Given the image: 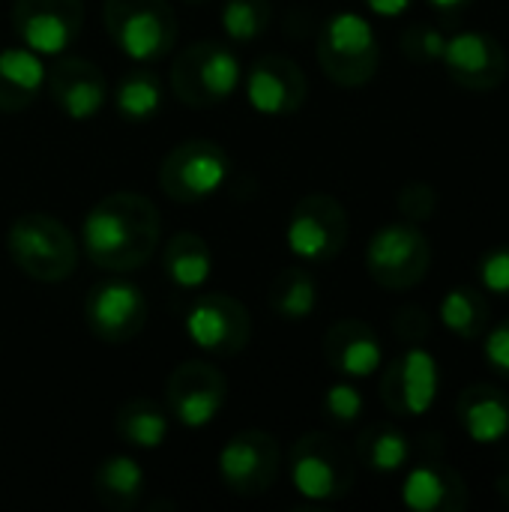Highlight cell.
I'll list each match as a JSON object with an SVG mask.
<instances>
[{
	"instance_id": "obj_20",
	"label": "cell",
	"mask_w": 509,
	"mask_h": 512,
	"mask_svg": "<svg viewBox=\"0 0 509 512\" xmlns=\"http://www.w3.org/2000/svg\"><path fill=\"white\" fill-rule=\"evenodd\" d=\"M324 360L345 378H369L381 366V339L360 318L336 321L324 336Z\"/></svg>"
},
{
	"instance_id": "obj_5",
	"label": "cell",
	"mask_w": 509,
	"mask_h": 512,
	"mask_svg": "<svg viewBox=\"0 0 509 512\" xmlns=\"http://www.w3.org/2000/svg\"><path fill=\"white\" fill-rule=\"evenodd\" d=\"M357 480V465L348 447L327 432H306L291 447V483L294 489L318 504L342 501Z\"/></svg>"
},
{
	"instance_id": "obj_21",
	"label": "cell",
	"mask_w": 509,
	"mask_h": 512,
	"mask_svg": "<svg viewBox=\"0 0 509 512\" xmlns=\"http://www.w3.org/2000/svg\"><path fill=\"white\" fill-rule=\"evenodd\" d=\"M456 417L465 435L483 447L509 438V396L495 384H471L462 390Z\"/></svg>"
},
{
	"instance_id": "obj_14",
	"label": "cell",
	"mask_w": 509,
	"mask_h": 512,
	"mask_svg": "<svg viewBox=\"0 0 509 512\" xmlns=\"http://www.w3.org/2000/svg\"><path fill=\"white\" fill-rule=\"evenodd\" d=\"M84 24V0H15L12 27L36 54L66 51Z\"/></svg>"
},
{
	"instance_id": "obj_12",
	"label": "cell",
	"mask_w": 509,
	"mask_h": 512,
	"mask_svg": "<svg viewBox=\"0 0 509 512\" xmlns=\"http://www.w3.org/2000/svg\"><path fill=\"white\" fill-rule=\"evenodd\" d=\"M228 399V381L225 375L204 363V360H186L180 363L168 381H165V402L171 417L186 429H204L216 420Z\"/></svg>"
},
{
	"instance_id": "obj_35",
	"label": "cell",
	"mask_w": 509,
	"mask_h": 512,
	"mask_svg": "<svg viewBox=\"0 0 509 512\" xmlns=\"http://www.w3.org/2000/svg\"><path fill=\"white\" fill-rule=\"evenodd\" d=\"M393 333L405 342V345H423L432 333V321L426 315V309L420 306H402L393 315Z\"/></svg>"
},
{
	"instance_id": "obj_1",
	"label": "cell",
	"mask_w": 509,
	"mask_h": 512,
	"mask_svg": "<svg viewBox=\"0 0 509 512\" xmlns=\"http://www.w3.org/2000/svg\"><path fill=\"white\" fill-rule=\"evenodd\" d=\"M87 258L111 273H129L150 261L162 237L156 204L138 192H111L93 204L81 228Z\"/></svg>"
},
{
	"instance_id": "obj_23",
	"label": "cell",
	"mask_w": 509,
	"mask_h": 512,
	"mask_svg": "<svg viewBox=\"0 0 509 512\" xmlns=\"http://www.w3.org/2000/svg\"><path fill=\"white\" fill-rule=\"evenodd\" d=\"M144 483L141 465L129 456H111L93 474V492L99 504L114 512L135 510L144 498Z\"/></svg>"
},
{
	"instance_id": "obj_17",
	"label": "cell",
	"mask_w": 509,
	"mask_h": 512,
	"mask_svg": "<svg viewBox=\"0 0 509 512\" xmlns=\"http://www.w3.org/2000/svg\"><path fill=\"white\" fill-rule=\"evenodd\" d=\"M246 96L255 111L270 117H285L303 108L309 96V78L285 54H267L258 57L246 78Z\"/></svg>"
},
{
	"instance_id": "obj_37",
	"label": "cell",
	"mask_w": 509,
	"mask_h": 512,
	"mask_svg": "<svg viewBox=\"0 0 509 512\" xmlns=\"http://www.w3.org/2000/svg\"><path fill=\"white\" fill-rule=\"evenodd\" d=\"M363 3H366L372 12L393 18V15H402L405 9H411V3H414V0H363Z\"/></svg>"
},
{
	"instance_id": "obj_36",
	"label": "cell",
	"mask_w": 509,
	"mask_h": 512,
	"mask_svg": "<svg viewBox=\"0 0 509 512\" xmlns=\"http://www.w3.org/2000/svg\"><path fill=\"white\" fill-rule=\"evenodd\" d=\"M486 345H483V354H486V363L509 381V318L498 321L495 327H489L486 333Z\"/></svg>"
},
{
	"instance_id": "obj_10",
	"label": "cell",
	"mask_w": 509,
	"mask_h": 512,
	"mask_svg": "<svg viewBox=\"0 0 509 512\" xmlns=\"http://www.w3.org/2000/svg\"><path fill=\"white\" fill-rule=\"evenodd\" d=\"M282 468V453L273 435L261 429H246L237 432L234 438L225 441L219 453V477L222 483L243 498H258L267 495Z\"/></svg>"
},
{
	"instance_id": "obj_39",
	"label": "cell",
	"mask_w": 509,
	"mask_h": 512,
	"mask_svg": "<svg viewBox=\"0 0 509 512\" xmlns=\"http://www.w3.org/2000/svg\"><path fill=\"white\" fill-rule=\"evenodd\" d=\"M495 489H498V495H501V501L509 507V471H504L501 477H498V483H495Z\"/></svg>"
},
{
	"instance_id": "obj_18",
	"label": "cell",
	"mask_w": 509,
	"mask_h": 512,
	"mask_svg": "<svg viewBox=\"0 0 509 512\" xmlns=\"http://www.w3.org/2000/svg\"><path fill=\"white\" fill-rule=\"evenodd\" d=\"M45 84L51 93V102L72 120H90L105 105V75L96 63L63 54L45 69Z\"/></svg>"
},
{
	"instance_id": "obj_32",
	"label": "cell",
	"mask_w": 509,
	"mask_h": 512,
	"mask_svg": "<svg viewBox=\"0 0 509 512\" xmlns=\"http://www.w3.org/2000/svg\"><path fill=\"white\" fill-rule=\"evenodd\" d=\"M396 204H399V213L405 216V222L420 225V222H426V219L435 213L438 195H435V189H432L429 183L414 180V183H405V186L399 189Z\"/></svg>"
},
{
	"instance_id": "obj_4",
	"label": "cell",
	"mask_w": 509,
	"mask_h": 512,
	"mask_svg": "<svg viewBox=\"0 0 509 512\" xmlns=\"http://www.w3.org/2000/svg\"><path fill=\"white\" fill-rule=\"evenodd\" d=\"M318 60L339 87H363L375 78L381 48L372 24L363 15L339 12L318 33Z\"/></svg>"
},
{
	"instance_id": "obj_26",
	"label": "cell",
	"mask_w": 509,
	"mask_h": 512,
	"mask_svg": "<svg viewBox=\"0 0 509 512\" xmlns=\"http://www.w3.org/2000/svg\"><path fill=\"white\" fill-rule=\"evenodd\" d=\"M411 459L408 435L393 423H372L357 438V462L375 474H396Z\"/></svg>"
},
{
	"instance_id": "obj_9",
	"label": "cell",
	"mask_w": 509,
	"mask_h": 512,
	"mask_svg": "<svg viewBox=\"0 0 509 512\" xmlns=\"http://www.w3.org/2000/svg\"><path fill=\"white\" fill-rule=\"evenodd\" d=\"M348 243V213L345 207L324 192L300 198L288 219V246L297 258L324 264L342 255Z\"/></svg>"
},
{
	"instance_id": "obj_7",
	"label": "cell",
	"mask_w": 509,
	"mask_h": 512,
	"mask_svg": "<svg viewBox=\"0 0 509 512\" xmlns=\"http://www.w3.org/2000/svg\"><path fill=\"white\" fill-rule=\"evenodd\" d=\"M432 267V243L414 222L378 228L366 246V270L387 291L417 288Z\"/></svg>"
},
{
	"instance_id": "obj_11",
	"label": "cell",
	"mask_w": 509,
	"mask_h": 512,
	"mask_svg": "<svg viewBox=\"0 0 509 512\" xmlns=\"http://www.w3.org/2000/svg\"><path fill=\"white\" fill-rule=\"evenodd\" d=\"M84 321L90 333L108 345L132 342L147 324V297L126 279H102L87 291Z\"/></svg>"
},
{
	"instance_id": "obj_25",
	"label": "cell",
	"mask_w": 509,
	"mask_h": 512,
	"mask_svg": "<svg viewBox=\"0 0 509 512\" xmlns=\"http://www.w3.org/2000/svg\"><path fill=\"white\" fill-rule=\"evenodd\" d=\"M114 432L129 447L156 450L168 438V414L153 399L135 396L126 405H120V411L114 417Z\"/></svg>"
},
{
	"instance_id": "obj_40",
	"label": "cell",
	"mask_w": 509,
	"mask_h": 512,
	"mask_svg": "<svg viewBox=\"0 0 509 512\" xmlns=\"http://www.w3.org/2000/svg\"><path fill=\"white\" fill-rule=\"evenodd\" d=\"M186 3H201V0H186Z\"/></svg>"
},
{
	"instance_id": "obj_34",
	"label": "cell",
	"mask_w": 509,
	"mask_h": 512,
	"mask_svg": "<svg viewBox=\"0 0 509 512\" xmlns=\"http://www.w3.org/2000/svg\"><path fill=\"white\" fill-rule=\"evenodd\" d=\"M480 282L489 294L509 300V246H495L483 255Z\"/></svg>"
},
{
	"instance_id": "obj_33",
	"label": "cell",
	"mask_w": 509,
	"mask_h": 512,
	"mask_svg": "<svg viewBox=\"0 0 509 512\" xmlns=\"http://www.w3.org/2000/svg\"><path fill=\"white\" fill-rule=\"evenodd\" d=\"M363 396H360V390L357 387H351V384H333L330 390H327V396H324V411H327V417L333 420V423H339V426H351V423H357L360 420V414H363Z\"/></svg>"
},
{
	"instance_id": "obj_6",
	"label": "cell",
	"mask_w": 509,
	"mask_h": 512,
	"mask_svg": "<svg viewBox=\"0 0 509 512\" xmlns=\"http://www.w3.org/2000/svg\"><path fill=\"white\" fill-rule=\"evenodd\" d=\"M240 84V63L222 42H195L171 63V90L189 108H213Z\"/></svg>"
},
{
	"instance_id": "obj_24",
	"label": "cell",
	"mask_w": 509,
	"mask_h": 512,
	"mask_svg": "<svg viewBox=\"0 0 509 512\" xmlns=\"http://www.w3.org/2000/svg\"><path fill=\"white\" fill-rule=\"evenodd\" d=\"M162 267L177 288H198L210 279L213 255L204 237L192 231L174 234L162 249Z\"/></svg>"
},
{
	"instance_id": "obj_2",
	"label": "cell",
	"mask_w": 509,
	"mask_h": 512,
	"mask_svg": "<svg viewBox=\"0 0 509 512\" xmlns=\"http://www.w3.org/2000/svg\"><path fill=\"white\" fill-rule=\"evenodd\" d=\"M6 252L24 276L45 285L69 279L78 264L75 237L48 213L18 216L6 231Z\"/></svg>"
},
{
	"instance_id": "obj_28",
	"label": "cell",
	"mask_w": 509,
	"mask_h": 512,
	"mask_svg": "<svg viewBox=\"0 0 509 512\" xmlns=\"http://www.w3.org/2000/svg\"><path fill=\"white\" fill-rule=\"evenodd\" d=\"M441 321L459 339H480L489 330V300L483 291L459 285L441 300Z\"/></svg>"
},
{
	"instance_id": "obj_19",
	"label": "cell",
	"mask_w": 509,
	"mask_h": 512,
	"mask_svg": "<svg viewBox=\"0 0 509 512\" xmlns=\"http://www.w3.org/2000/svg\"><path fill=\"white\" fill-rule=\"evenodd\" d=\"M402 501L414 512H462L471 504L462 474L444 462H420L408 471Z\"/></svg>"
},
{
	"instance_id": "obj_16",
	"label": "cell",
	"mask_w": 509,
	"mask_h": 512,
	"mask_svg": "<svg viewBox=\"0 0 509 512\" xmlns=\"http://www.w3.org/2000/svg\"><path fill=\"white\" fill-rule=\"evenodd\" d=\"M441 63L465 90H498L507 78L509 60L504 45L486 30H465L447 39Z\"/></svg>"
},
{
	"instance_id": "obj_31",
	"label": "cell",
	"mask_w": 509,
	"mask_h": 512,
	"mask_svg": "<svg viewBox=\"0 0 509 512\" xmlns=\"http://www.w3.org/2000/svg\"><path fill=\"white\" fill-rule=\"evenodd\" d=\"M402 54L411 63H438L447 48V36L432 24H414L402 33Z\"/></svg>"
},
{
	"instance_id": "obj_27",
	"label": "cell",
	"mask_w": 509,
	"mask_h": 512,
	"mask_svg": "<svg viewBox=\"0 0 509 512\" xmlns=\"http://www.w3.org/2000/svg\"><path fill=\"white\" fill-rule=\"evenodd\" d=\"M267 300L273 312L285 321H303L318 306V279L303 267H288L270 282Z\"/></svg>"
},
{
	"instance_id": "obj_15",
	"label": "cell",
	"mask_w": 509,
	"mask_h": 512,
	"mask_svg": "<svg viewBox=\"0 0 509 512\" xmlns=\"http://www.w3.org/2000/svg\"><path fill=\"white\" fill-rule=\"evenodd\" d=\"M438 387H441V372L435 357L420 345H411L384 369L381 402L396 417H420L435 405Z\"/></svg>"
},
{
	"instance_id": "obj_13",
	"label": "cell",
	"mask_w": 509,
	"mask_h": 512,
	"mask_svg": "<svg viewBox=\"0 0 509 512\" xmlns=\"http://www.w3.org/2000/svg\"><path fill=\"white\" fill-rule=\"evenodd\" d=\"M189 339L213 357H237L252 339V315L231 294H204L186 315Z\"/></svg>"
},
{
	"instance_id": "obj_3",
	"label": "cell",
	"mask_w": 509,
	"mask_h": 512,
	"mask_svg": "<svg viewBox=\"0 0 509 512\" xmlns=\"http://www.w3.org/2000/svg\"><path fill=\"white\" fill-rule=\"evenodd\" d=\"M111 42L138 63L165 60L177 42V18L165 0H105Z\"/></svg>"
},
{
	"instance_id": "obj_22",
	"label": "cell",
	"mask_w": 509,
	"mask_h": 512,
	"mask_svg": "<svg viewBox=\"0 0 509 512\" xmlns=\"http://www.w3.org/2000/svg\"><path fill=\"white\" fill-rule=\"evenodd\" d=\"M45 87V66L30 48L0 51V114H18L30 108Z\"/></svg>"
},
{
	"instance_id": "obj_30",
	"label": "cell",
	"mask_w": 509,
	"mask_h": 512,
	"mask_svg": "<svg viewBox=\"0 0 509 512\" xmlns=\"http://www.w3.org/2000/svg\"><path fill=\"white\" fill-rule=\"evenodd\" d=\"M270 18H273L270 0H228L222 9V27L237 42L258 39L270 27Z\"/></svg>"
},
{
	"instance_id": "obj_29",
	"label": "cell",
	"mask_w": 509,
	"mask_h": 512,
	"mask_svg": "<svg viewBox=\"0 0 509 512\" xmlns=\"http://www.w3.org/2000/svg\"><path fill=\"white\" fill-rule=\"evenodd\" d=\"M162 96L165 93H162V81H159L156 72L132 69L117 81L114 105H117L120 117H126L132 123H141V120H150L162 108Z\"/></svg>"
},
{
	"instance_id": "obj_8",
	"label": "cell",
	"mask_w": 509,
	"mask_h": 512,
	"mask_svg": "<svg viewBox=\"0 0 509 512\" xmlns=\"http://www.w3.org/2000/svg\"><path fill=\"white\" fill-rule=\"evenodd\" d=\"M228 177V153L207 141L192 138L177 144L159 165V186L177 204H201L219 192Z\"/></svg>"
},
{
	"instance_id": "obj_38",
	"label": "cell",
	"mask_w": 509,
	"mask_h": 512,
	"mask_svg": "<svg viewBox=\"0 0 509 512\" xmlns=\"http://www.w3.org/2000/svg\"><path fill=\"white\" fill-rule=\"evenodd\" d=\"M438 12H462L465 6H471L474 0H429Z\"/></svg>"
}]
</instances>
